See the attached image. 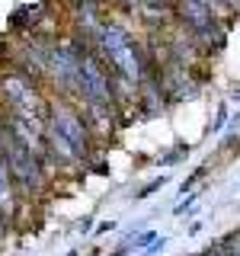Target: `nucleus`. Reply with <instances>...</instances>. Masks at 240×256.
Here are the masks:
<instances>
[{
    "label": "nucleus",
    "instance_id": "obj_5",
    "mask_svg": "<svg viewBox=\"0 0 240 256\" xmlns=\"http://www.w3.org/2000/svg\"><path fill=\"white\" fill-rule=\"evenodd\" d=\"M45 128H52L58 138L68 144L70 150L77 154V160L93 157V134H90V125H86L84 112H80L70 100H58V102H48V118H45Z\"/></svg>",
    "mask_w": 240,
    "mask_h": 256
},
{
    "label": "nucleus",
    "instance_id": "obj_10",
    "mask_svg": "<svg viewBox=\"0 0 240 256\" xmlns=\"http://www.w3.org/2000/svg\"><path fill=\"white\" fill-rule=\"evenodd\" d=\"M164 186H166V176H160V180H154V182H150V186H144V189L138 192V196H141V198H148L150 192H157V189H164Z\"/></svg>",
    "mask_w": 240,
    "mask_h": 256
},
{
    "label": "nucleus",
    "instance_id": "obj_2",
    "mask_svg": "<svg viewBox=\"0 0 240 256\" xmlns=\"http://www.w3.org/2000/svg\"><path fill=\"white\" fill-rule=\"evenodd\" d=\"M0 102L6 106L4 116L22 118V122L45 125L48 118V100L42 96L38 84L16 68H0Z\"/></svg>",
    "mask_w": 240,
    "mask_h": 256
},
{
    "label": "nucleus",
    "instance_id": "obj_9",
    "mask_svg": "<svg viewBox=\"0 0 240 256\" xmlns=\"http://www.w3.org/2000/svg\"><path fill=\"white\" fill-rule=\"evenodd\" d=\"M224 122H228V106H218V116H214V122H212V128H208V132H221Z\"/></svg>",
    "mask_w": 240,
    "mask_h": 256
},
{
    "label": "nucleus",
    "instance_id": "obj_13",
    "mask_svg": "<svg viewBox=\"0 0 240 256\" xmlns=\"http://www.w3.org/2000/svg\"><path fill=\"white\" fill-rule=\"evenodd\" d=\"M109 230H116V221H102V224H100V230H96V234H109Z\"/></svg>",
    "mask_w": 240,
    "mask_h": 256
},
{
    "label": "nucleus",
    "instance_id": "obj_4",
    "mask_svg": "<svg viewBox=\"0 0 240 256\" xmlns=\"http://www.w3.org/2000/svg\"><path fill=\"white\" fill-rule=\"evenodd\" d=\"M218 0H173V13L180 16L182 29L205 48H221L228 42V26L214 13Z\"/></svg>",
    "mask_w": 240,
    "mask_h": 256
},
{
    "label": "nucleus",
    "instance_id": "obj_3",
    "mask_svg": "<svg viewBox=\"0 0 240 256\" xmlns=\"http://www.w3.org/2000/svg\"><path fill=\"white\" fill-rule=\"evenodd\" d=\"M0 160L6 164V170H10L20 196L36 198V196H42L48 189V173H45L42 157H38L32 148H26L10 128H4V134H0Z\"/></svg>",
    "mask_w": 240,
    "mask_h": 256
},
{
    "label": "nucleus",
    "instance_id": "obj_1",
    "mask_svg": "<svg viewBox=\"0 0 240 256\" xmlns=\"http://www.w3.org/2000/svg\"><path fill=\"white\" fill-rule=\"evenodd\" d=\"M93 52H96V58L106 64L109 77L132 86V90H138L148 77L157 74L148 52H144V45L134 42L132 29L122 20H102V26L93 38Z\"/></svg>",
    "mask_w": 240,
    "mask_h": 256
},
{
    "label": "nucleus",
    "instance_id": "obj_8",
    "mask_svg": "<svg viewBox=\"0 0 240 256\" xmlns=\"http://www.w3.org/2000/svg\"><path fill=\"white\" fill-rule=\"evenodd\" d=\"M154 240H157V230H144V234L134 237V246H138V250H148V246L154 244Z\"/></svg>",
    "mask_w": 240,
    "mask_h": 256
},
{
    "label": "nucleus",
    "instance_id": "obj_11",
    "mask_svg": "<svg viewBox=\"0 0 240 256\" xmlns=\"http://www.w3.org/2000/svg\"><path fill=\"white\" fill-rule=\"evenodd\" d=\"M202 256H228V253H224V246H221V244H212Z\"/></svg>",
    "mask_w": 240,
    "mask_h": 256
},
{
    "label": "nucleus",
    "instance_id": "obj_6",
    "mask_svg": "<svg viewBox=\"0 0 240 256\" xmlns=\"http://www.w3.org/2000/svg\"><path fill=\"white\" fill-rule=\"evenodd\" d=\"M20 189H16V182H13V176L10 170H6V164L0 160V214H4L6 221L13 218L16 212H20Z\"/></svg>",
    "mask_w": 240,
    "mask_h": 256
},
{
    "label": "nucleus",
    "instance_id": "obj_7",
    "mask_svg": "<svg viewBox=\"0 0 240 256\" xmlns=\"http://www.w3.org/2000/svg\"><path fill=\"white\" fill-rule=\"evenodd\" d=\"M189 154V144H176L173 150H166L164 157H160V166H173V164H180L182 157Z\"/></svg>",
    "mask_w": 240,
    "mask_h": 256
},
{
    "label": "nucleus",
    "instance_id": "obj_14",
    "mask_svg": "<svg viewBox=\"0 0 240 256\" xmlns=\"http://www.w3.org/2000/svg\"><path fill=\"white\" fill-rule=\"evenodd\" d=\"M0 134H4V116H0Z\"/></svg>",
    "mask_w": 240,
    "mask_h": 256
},
{
    "label": "nucleus",
    "instance_id": "obj_12",
    "mask_svg": "<svg viewBox=\"0 0 240 256\" xmlns=\"http://www.w3.org/2000/svg\"><path fill=\"white\" fill-rule=\"evenodd\" d=\"M6 230H10V221H6L4 214H0V244H4V240H6Z\"/></svg>",
    "mask_w": 240,
    "mask_h": 256
}]
</instances>
